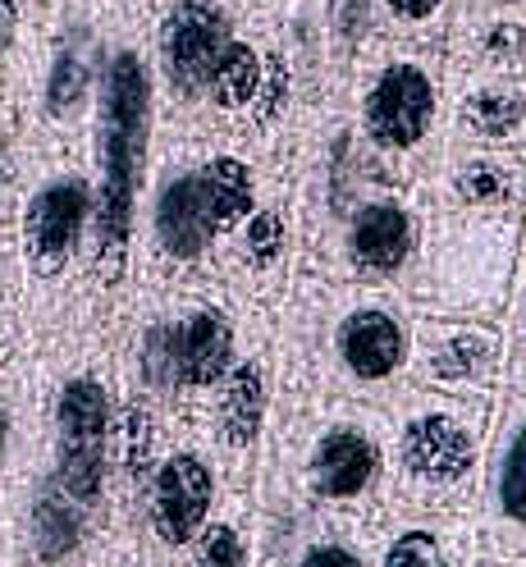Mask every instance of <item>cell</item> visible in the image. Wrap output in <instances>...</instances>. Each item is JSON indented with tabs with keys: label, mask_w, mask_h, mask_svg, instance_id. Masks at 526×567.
Here are the masks:
<instances>
[{
	"label": "cell",
	"mask_w": 526,
	"mask_h": 567,
	"mask_svg": "<svg viewBox=\"0 0 526 567\" xmlns=\"http://www.w3.org/2000/svg\"><path fill=\"white\" fill-rule=\"evenodd\" d=\"M412 316L403 289L343 284L298 266L285 298L270 307V408H298L321 394L384 408L408 384Z\"/></svg>",
	"instance_id": "1"
},
{
	"label": "cell",
	"mask_w": 526,
	"mask_h": 567,
	"mask_svg": "<svg viewBox=\"0 0 526 567\" xmlns=\"http://www.w3.org/2000/svg\"><path fill=\"white\" fill-rule=\"evenodd\" d=\"M152 19L137 6L105 23V64L96 87V111L87 128V174H92V252L83 321L120 330L133 307V243L137 202L147 184L152 137H156V69H152Z\"/></svg>",
	"instance_id": "2"
},
{
	"label": "cell",
	"mask_w": 526,
	"mask_h": 567,
	"mask_svg": "<svg viewBox=\"0 0 526 567\" xmlns=\"http://www.w3.org/2000/svg\"><path fill=\"white\" fill-rule=\"evenodd\" d=\"M384 408L353 399H311L270 408L257 499L289 504L298 517H339L371 526L384 508Z\"/></svg>",
	"instance_id": "3"
},
{
	"label": "cell",
	"mask_w": 526,
	"mask_h": 567,
	"mask_svg": "<svg viewBox=\"0 0 526 567\" xmlns=\"http://www.w3.org/2000/svg\"><path fill=\"white\" fill-rule=\"evenodd\" d=\"M42 394V472L74 504L105 517L115 440V330L74 321L60 339L32 348Z\"/></svg>",
	"instance_id": "4"
},
{
	"label": "cell",
	"mask_w": 526,
	"mask_h": 567,
	"mask_svg": "<svg viewBox=\"0 0 526 567\" xmlns=\"http://www.w3.org/2000/svg\"><path fill=\"white\" fill-rule=\"evenodd\" d=\"M14 247L28 298L32 348L83 321L87 252H92V174L87 152L32 156L14 220Z\"/></svg>",
	"instance_id": "5"
},
{
	"label": "cell",
	"mask_w": 526,
	"mask_h": 567,
	"mask_svg": "<svg viewBox=\"0 0 526 567\" xmlns=\"http://www.w3.org/2000/svg\"><path fill=\"white\" fill-rule=\"evenodd\" d=\"M489 412L495 403L403 384L384 403V425H390V435H384V494H390V508L472 517L485 472Z\"/></svg>",
	"instance_id": "6"
},
{
	"label": "cell",
	"mask_w": 526,
	"mask_h": 567,
	"mask_svg": "<svg viewBox=\"0 0 526 567\" xmlns=\"http://www.w3.org/2000/svg\"><path fill=\"white\" fill-rule=\"evenodd\" d=\"M343 111L371 156L394 174V184L412 188L440 152L444 124V64L431 47L390 42L375 47L358 79L348 83Z\"/></svg>",
	"instance_id": "7"
},
{
	"label": "cell",
	"mask_w": 526,
	"mask_h": 567,
	"mask_svg": "<svg viewBox=\"0 0 526 567\" xmlns=\"http://www.w3.org/2000/svg\"><path fill=\"white\" fill-rule=\"evenodd\" d=\"M206 284H216V252H210V220L197 174V137L184 128H156L143 202H137L133 298L188 293Z\"/></svg>",
	"instance_id": "8"
},
{
	"label": "cell",
	"mask_w": 526,
	"mask_h": 567,
	"mask_svg": "<svg viewBox=\"0 0 526 567\" xmlns=\"http://www.w3.org/2000/svg\"><path fill=\"white\" fill-rule=\"evenodd\" d=\"M421 202V197H416ZM522 261V225L476 220L421 202V229L403 298L412 311L499 321Z\"/></svg>",
	"instance_id": "9"
},
{
	"label": "cell",
	"mask_w": 526,
	"mask_h": 567,
	"mask_svg": "<svg viewBox=\"0 0 526 567\" xmlns=\"http://www.w3.org/2000/svg\"><path fill=\"white\" fill-rule=\"evenodd\" d=\"M105 64V14L92 0H42V32L23 96V137L32 156L87 152Z\"/></svg>",
	"instance_id": "10"
},
{
	"label": "cell",
	"mask_w": 526,
	"mask_h": 567,
	"mask_svg": "<svg viewBox=\"0 0 526 567\" xmlns=\"http://www.w3.org/2000/svg\"><path fill=\"white\" fill-rule=\"evenodd\" d=\"M285 169L298 210V266L343 225V216L367 193H375L380 184H394V174L371 156L343 105L321 111L293 137Z\"/></svg>",
	"instance_id": "11"
},
{
	"label": "cell",
	"mask_w": 526,
	"mask_h": 567,
	"mask_svg": "<svg viewBox=\"0 0 526 567\" xmlns=\"http://www.w3.org/2000/svg\"><path fill=\"white\" fill-rule=\"evenodd\" d=\"M275 321L270 307L243 302V334L238 352L220 380V389L210 394L206 412L197 416V431L206 435L210 453L220 463L225 489H252L261 449L270 431V403H275Z\"/></svg>",
	"instance_id": "12"
},
{
	"label": "cell",
	"mask_w": 526,
	"mask_h": 567,
	"mask_svg": "<svg viewBox=\"0 0 526 567\" xmlns=\"http://www.w3.org/2000/svg\"><path fill=\"white\" fill-rule=\"evenodd\" d=\"M225 499V476L210 453L197 421L174 416L165 449L152 467L147 494H143V517H137V558L156 567H169L179 558L193 536L210 522L216 504Z\"/></svg>",
	"instance_id": "13"
},
{
	"label": "cell",
	"mask_w": 526,
	"mask_h": 567,
	"mask_svg": "<svg viewBox=\"0 0 526 567\" xmlns=\"http://www.w3.org/2000/svg\"><path fill=\"white\" fill-rule=\"evenodd\" d=\"M229 0H156L152 69H156V128H193L210 69L238 32Z\"/></svg>",
	"instance_id": "14"
},
{
	"label": "cell",
	"mask_w": 526,
	"mask_h": 567,
	"mask_svg": "<svg viewBox=\"0 0 526 567\" xmlns=\"http://www.w3.org/2000/svg\"><path fill=\"white\" fill-rule=\"evenodd\" d=\"M421 229V202L416 188L380 184L367 193L343 225L302 261V270L330 275L343 284H375V289H403L416 252Z\"/></svg>",
	"instance_id": "15"
},
{
	"label": "cell",
	"mask_w": 526,
	"mask_h": 567,
	"mask_svg": "<svg viewBox=\"0 0 526 567\" xmlns=\"http://www.w3.org/2000/svg\"><path fill=\"white\" fill-rule=\"evenodd\" d=\"M472 526L476 554L526 558V371L504 380L495 412H489V444Z\"/></svg>",
	"instance_id": "16"
},
{
	"label": "cell",
	"mask_w": 526,
	"mask_h": 567,
	"mask_svg": "<svg viewBox=\"0 0 526 567\" xmlns=\"http://www.w3.org/2000/svg\"><path fill=\"white\" fill-rule=\"evenodd\" d=\"M508 380V352L499 321H472V316H412V358L408 384L435 389L453 399L495 403Z\"/></svg>",
	"instance_id": "17"
},
{
	"label": "cell",
	"mask_w": 526,
	"mask_h": 567,
	"mask_svg": "<svg viewBox=\"0 0 526 567\" xmlns=\"http://www.w3.org/2000/svg\"><path fill=\"white\" fill-rule=\"evenodd\" d=\"M243 334V302L206 284V289L174 293V408L197 421L220 389Z\"/></svg>",
	"instance_id": "18"
},
{
	"label": "cell",
	"mask_w": 526,
	"mask_h": 567,
	"mask_svg": "<svg viewBox=\"0 0 526 567\" xmlns=\"http://www.w3.org/2000/svg\"><path fill=\"white\" fill-rule=\"evenodd\" d=\"M426 206L453 210L476 220H513L526 216V152H489V147H440L431 169L412 184Z\"/></svg>",
	"instance_id": "19"
},
{
	"label": "cell",
	"mask_w": 526,
	"mask_h": 567,
	"mask_svg": "<svg viewBox=\"0 0 526 567\" xmlns=\"http://www.w3.org/2000/svg\"><path fill=\"white\" fill-rule=\"evenodd\" d=\"M440 147L526 152V79L444 69Z\"/></svg>",
	"instance_id": "20"
},
{
	"label": "cell",
	"mask_w": 526,
	"mask_h": 567,
	"mask_svg": "<svg viewBox=\"0 0 526 567\" xmlns=\"http://www.w3.org/2000/svg\"><path fill=\"white\" fill-rule=\"evenodd\" d=\"M42 463V394L32 352H0V517H10Z\"/></svg>",
	"instance_id": "21"
},
{
	"label": "cell",
	"mask_w": 526,
	"mask_h": 567,
	"mask_svg": "<svg viewBox=\"0 0 526 567\" xmlns=\"http://www.w3.org/2000/svg\"><path fill=\"white\" fill-rule=\"evenodd\" d=\"M367 558L371 567H472L476 526L472 517L384 508L367 526Z\"/></svg>",
	"instance_id": "22"
},
{
	"label": "cell",
	"mask_w": 526,
	"mask_h": 567,
	"mask_svg": "<svg viewBox=\"0 0 526 567\" xmlns=\"http://www.w3.org/2000/svg\"><path fill=\"white\" fill-rule=\"evenodd\" d=\"M453 69L526 79V0H467Z\"/></svg>",
	"instance_id": "23"
},
{
	"label": "cell",
	"mask_w": 526,
	"mask_h": 567,
	"mask_svg": "<svg viewBox=\"0 0 526 567\" xmlns=\"http://www.w3.org/2000/svg\"><path fill=\"white\" fill-rule=\"evenodd\" d=\"M169 567H252V489H225L210 522Z\"/></svg>",
	"instance_id": "24"
},
{
	"label": "cell",
	"mask_w": 526,
	"mask_h": 567,
	"mask_svg": "<svg viewBox=\"0 0 526 567\" xmlns=\"http://www.w3.org/2000/svg\"><path fill=\"white\" fill-rule=\"evenodd\" d=\"M42 32V0H0V111L23 115Z\"/></svg>",
	"instance_id": "25"
},
{
	"label": "cell",
	"mask_w": 526,
	"mask_h": 567,
	"mask_svg": "<svg viewBox=\"0 0 526 567\" xmlns=\"http://www.w3.org/2000/svg\"><path fill=\"white\" fill-rule=\"evenodd\" d=\"M289 567H371L367 526L339 522V517H307Z\"/></svg>",
	"instance_id": "26"
},
{
	"label": "cell",
	"mask_w": 526,
	"mask_h": 567,
	"mask_svg": "<svg viewBox=\"0 0 526 567\" xmlns=\"http://www.w3.org/2000/svg\"><path fill=\"white\" fill-rule=\"evenodd\" d=\"M28 165H32V152H28V137H23V115L0 111V234H14Z\"/></svg>",
	"instance_id": "27"
},
{
	"label": "cell",
	"mask_w": 526,
	"mask_h": 567,
	"mask_svg": "<svg viewBox=\"0 0 526 567\" xmlns=\"http://www.w3.org/2000/svg\"><path fill=\"white\" fill-rule=\"evenodd\" d=\"M0 352H32L28 334V298L14 234H0Z\"/></svg>",
	"instance_id": "28"
},
{
	"label": "cell",
	"mask_w": 526,
	"mask_h": 567,
	"mask_svg": "<svg viewBox=\"0 0 526 567\" xmlns=\"http://www.w3.org/2000/svg\"><path fill=\"white\" fill-rule=\"evenodd\" d=\"M448 6H453V0H375L380 28L403 32V38H412L416 47H426L435 32H440Z\"/></svg>",
	"instance_id": "29"
},
{
	"label": "cell",
	"mask_w": 526,
	"mask_h": 567,
	"mask_svg": "<svg viewBox=\"0 0 526 567\" xmlns=\"http://www.w3.org/2000/svg\"><path fill=\"white\" fill-rule=\"evenodd\" d=\"M499 330H504V352H508V375H522L526 371V261H517Z\"/></svg>",
	"instance_id": "30"
},
{
	"label": "cell",
	"mask_w": 526,
	"mask_h": 567,
	"mask_svg": "<svg viewBox=\"0 0 526 567\" xmlns=\"http://www.w3.org/2000/svg\"><path fill=\"white\" fill-rule=\"evenodd\" d=\"M0 567H14V536H10V517H0Z\"/></svg>",
	"instance_id": "31"
},
{
	"label": "cell",
	"mask_w": 526,
	"mask_h": 567,
	"mask_svg": "<svg viewBox=\"0 0 526 567\" xmlns=\"http://www.w3.org/2000/svg\"><path fill=\"white\" fill-rule=\"evenodd\" d=\"M472 567H526V558H489V554H476Z\"/></svg>",
	"instance_id": "32"
},
{
	"label": "cell",
	"mask_w": 526,
	"mask_h": 567,
	"mask_svg": "<svg viewBox=\"0 0 526 567\" xmlns=\"http://www.w3.org/2000/svg\"><path fill=\"white\" fill-rule=\"evenodd\" d=\"M92 567H124V554H120V549H105V554H101Z\"/></svg>",
	"instance_id": "33"
},
{
	"label": "cell",
	"mask_w": 526,
	"mask_h": 567,
	"mask_svg": "<svg viewBox=\"0 0 526 567\" xmlns=\"http://www.w3.org/2000/svg\"><path fill=\"white\" fill-rule=\"evenodd\" d=\"M522 261H526V216H522Z\"/></svg>",
	"instance_id": "34"
}]
</instances>
